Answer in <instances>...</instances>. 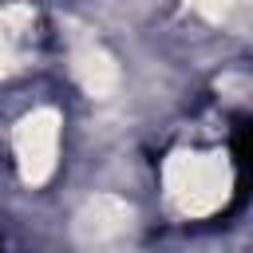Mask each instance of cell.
Wrapping results in <instances>:
<instances>
[{"label": "cell", "instance_id": "1", "mask_svg": "<svg viewBox=\"0 0 253 253\" xmlns=\"http://www.w3.org/2000/svg\"><path fill=\"white\" fill-rule=\"evenodd\" d=\"M229 150H233V166H237V198L233 206H241L249 198L253 186V115H237L233 119V134H229Z\"/></svg>", "mask_w": 253, "mask_h": 253}, {"label": "cell", "instance_id": "2", "mask_svg": "<svg viewBox=\"0 0 253 253\" xmlns=\"http://www.w3.org/2000/svg\"><path fill=\"white\" fill-rule=\"evenodd\" d=\"M0 253H4V249H0Z\"/></svg>", "mask_w": 253, "mask_h": 253}]
</instances>
